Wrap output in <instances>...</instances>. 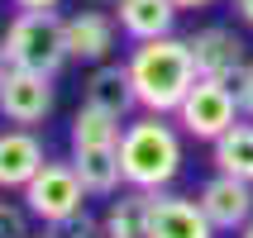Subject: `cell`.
I'll list each match as a JSON object with an SVG mask.
<instances>
[{"label": "cell", "mask_w": 253, "mask_h": 238, "mask_svg": "<svg viewBox=\"0 0 253 238\" xmlns=\"http://www.w3.org/2000/svg\"><path fill=\"white\" fill-rule=\"evenodd\" d=\"M67 238H105V234H100V224H91V219L82 214L77 224H67Z\"/></svg>", "instance_id": "ffe728a7"}, {"label": "cell", "mask_w": 253, "mask_h": 238, "mask_svg": "<svg viewBox=\"0 0 253 238\" xmlns=\"http://www.w3.org/2000/svg\"><path fill=\"white\" fill-rule=\"evenodd\" d=\"M91 5H115V0H91Z\"/></svg>", "instance_id": "484cf974"}, {"label": "cell", "mask_w": 253, "mask_h": 238, "mask_svg": "<svg viewBox=\"0 0 253 238\" xmlns=\"http://www.w3.org/2000/svg\"><path fill=\"white\" fill-rule=\"evenodd\" d=\"M177 14L182 10H177L172 0H115V24L134 43L172 34V29H177Z\"/></svg>", "instance_id": "9a60e30c"}, {"label": "cell", "mask_w": 253, "mask_h": 238, "mask_svg": "<svg viewBox=\"0 0 253 238\" xmlns=\"http://www.w3.org/2000/svg\"><path fill=\"white\" fill-rule=\"evenodd\" d=\"M211 162H215V171H229V176L253 181V119H234L211 143Z\"/></svg>", "instance_id": "2e32d148"}, {"label": "cell", "mask_w": 253, "mask_h": 238, "mask_svg": "<svg viewBox=\"0 0 253 238\" xmlns=\"http://www.w3.org/2000/svg\"><path fill=\"white\" fill-rule=\"evenodd\" d=\"M57 105V91H53V76L48 71H29V67H5L0 76V119L5 124H19V129H34L43 124Z\"/></svg>", "instance_id": "8992f818"}, {"label": "cell", "mask_w": 253, "mask_h": 238, "mask_svg": "<svg viewBox=\"0 0 253 238\" xmlns=\"http://www.w3.org/2000/svg\"><path fill=\"white\" fill-rule=\"evenodd\" d=\"M177 10H201V5H215V0H172Z\"/></svg>", "instance_id": "603a6c76"}, {"label": "cell", "mask_w": 253, "mask_h": 238, "mask_svg": "<svg viewBox=\"0 0 253 238\" xmlns=\"http://www.w3.org/2000/svg\"><path fill=\"white\" fill-rule=\"evenodd\" d=\"M82 100L129 119V110L139 105L134 100V81H129V62H96L91 76H86V86H82Z\"/></svg>", "instance_id": "5bb4252c"}, {"label": "cell", "mask_w": 253, "mask_h": 238, "mask_svg": "<svg viewBox=\"0 0 253 238\" xmlns=\"http://www.w3.org/2000/svg\"><path fill=\"white\" fill-rule=\"evenodd\" d=\"M125 124H129V119H120V114H110V110H100V105H86V100H82V110L72 114L67 138H72V148H86V143H120Z\"/></svg>", "instance_id": "e0dca14e"}, {"label": "cell", "mask_w": 253, "mask_h": 238, "mask_svg": "<svg viewBox=\"0 0 253 238\" xmlns=\"http://www.w3.org/2000/svg\"><path fill=\"white\" fill-rule=\"evenodd\" d=\"M239 91L229 81H211V76H196V86L186 91V100L177 105V124H182V134H191V138H206L215 143L220 134H225L234 119H239Z\"/></svg>", "instance_id": "5b68a950"}, {"label": "cell", "mask_w": 253, "mask_h": 238, "mask_svg": "<svg viewBox=\"0 0 253 238\" xmlns=\"http://www.w3.org/2000/svg\"><path fill=\"white\" fill-rule=\"evenodd\" d=\"M129 81H134V100L148 114H177L186 91L196 86V62H191V43L177 34L163 38H143L129 53Z\"/></svg>", "instance_id": "6da1fadb"}, {"label": "cell", "mask_w": 253, "mask_h": 238, "mask_svg": "<svg viewBox=\"0 0 253 238\" xmlns=\"http://www.w3.org/2000/svg\"><path fill=\"white\" fill-rule=\"evenodd\" d=\"M234 91H239V110H244V119H253V57H249V67L239 71Z\"/></svg>", "instance_id": "d6986e66"}, {"label": "cell", "mask_w": 253, "mask_h": 238, "mask_svg": "<svg viewBox=\"0 0 253 238\" xmlns=\"http://www.w3.org/2000/svg\"><path fill=\"white\" fill-rule=\"evenodd\" d=\"M182 129L172 124V114H148L129 119L120 134V167H125V186L139 191H168L182 176Z\"/></svg>", "instance_id": "7a4b0ae2"}, {"label": "cell", "mask_w": 253, "mask_h": 238, "mask_svg": "<svg viewBox=\"0 0 253 238\" xmlns=\"http://www.w3.org/2000/svg\"><path fill=\"white\" fill-rule=\"evenodd\" d=\"M5 62L10 67H29V71H57L72 62L67 53V19L57 10H14V19L5 24Z\"/></svg>", "instance_id": "3957f363"}, {"label": "cell", "mask_w": 253, "mask_h": 238, "mask_svg": "<svg viewBox=\"0 0 253 238\" xmlns=\"http://www.w3.org/2000/svg\"><path fill=\"white\" fill-rule=\"evenodd\" d=\"M234 10H239V19L253 29V0H234Z\"/></svg>", "instance_id": "7402d4cb"}, {"label": "cell", "mask_w": 253, "mask_h": 238, "mask_svg": "<svg viewBox=\"0 0 253 238\" xmlns=\"http://www.w3.org/2000/svg\"><path fill=\"white\" fill-rule=\"evenodd\" d=\"M19 196H24V210L48 229H67L86 214V186H82V176H77L72 162H53L48 157L39 167V176Z\"/></svg>", "instance_id": "277c9868"}, {"label": "cell", "mask_w": 253, "mask_h": 238, "mask_svg": "<svg viewBox=\"0 0 253 238\" xmlns=\"http://www.w3.org/2000/svg\"><path fill=\"white\" fill-rule=\"evenodd\" d=\"M191 62H196V76H211V81H239V71L249 67V43L225 24H206L191 34Z\"/></svg>", "instance_id": "52a82bcc"}, {"label": "cell", "mask_w": 253, "mask_h": 238, "mask_svg": "<svg viewBox=\"0 0 253 238\" xmlns=\"http://www.w3.org/2000/svg\"><path fill=\"white\" fill-rule=\"evenodd\" d=\"M201 210L215 224V234H234L253 219V181L244 176H229V171H215L211 181L201 186Z\"/></svg>", "instance_id": "ba28073f"}, {"label": "cell", "mask_w": 253, "mask_h": 238, "mask_svg": "<svg viewBox=\"0 0 253 238\" xmlns=\"http://www.w3.org/2000/svg\"><path fill=\"white\" fill-rule=\"evenodd\" d=\"M148 238H215V224L206 219V210H201L196 196H172V191H158Z\"/></svg>", "instance_id": "30bf717a"}, {"label": "cell", "mask_w": 253, "mask_h": 238, "mask_svg": "<svg viewBox=\"0 0 253 238\" xmlns=\"http://www.w3.org/2000/svg\"><path fill=\"white\" fill-rule=\"evenodd\" d=\"M43 162H48V148L34 129H0V191H24Z\"/></svg>", "instance_id": "9c48e42d"}, {"label": "cell", "mask_w": 253, "mask_h": 238, "mask_svg": "<svg viewBox=\"0 0 253 238\" xmlns=\"http://www.w3.org/2000/svg\"><path fill=\"white\" fill-rule=\"evenodd\" d=\"M72 167H77V176H82L86 196H115V191H125L120 143H86V148H72Z\"/></svg>", "instance_id": "4fadbf2b"}, {"label": "cell", "mask_w": 253, "mask_h": 238, "mask_svg": "<svg viewBox=\"0 0 253 238\" xmlns=\"http://www.w3.org/2000/svg\"><path fill=\"white\" fill-rule=\"evenodd\" d=\"M29 219L34 214L14 200H0V238H29Z\"/></svg>", "instance_id": "ac0fdd59"}, {"label": "cell", "mask_w": 253, "mask_h": 238, "mask_svg": "<svg viewBox=\"0 0 253 238\" xmlns=\"http://www.w3.org/2000/svg\"><path fill=\"white\" fill-rule=\"evenodd\" d=\"M115 14H100V10H82V14H67V53L72 62H110L115 53Z\"/></svg>", "instance_id": "8fae6325"}, {"label": "cell", "mask_w": 253, "mask_h": 238, "mask_svg": "<svg viewBox=\"0 0 253 238\" xmlns=\"http://www.w3.org/2000/svg\"><path fill=\"white\" fill-rule=\"evenodd\" d=\"M5 67H10V62H5V48H0V76H5Z\"/></svg>", "instance_id": "d4e9b609"}, {"label": "cell", "mask_w": 253, "mask_h": 238, "mask_svg": "<svg viewBox=\"0 0 253 238\" xmlns=\"http://www.w3.org/2000/svg\"><path fill=\"white\" fill-rule=\"evenodd\" d=\"M14 10H57L62 0H10Z\"/></svg>", "instance_id": "44dd1931"}, {"label": "cell", "mask_w": 253, "mask_h": 238, "mask_svg": "<svg viewBox=\"0 0 253 238\" xmlns=\"http://www.w3.org/2000/svg\"><path fill=\"white\" fill-rule=\"evenodd\" d=\"M239 238H253V219H249V224H244V229H239Z\"/></svg>", "instance_id": "cb8c5ba5"}, {"label": "cell", "mask_w": 253, "mask_h": 238, "mask_svg": "<svg viewBox=\"0 0 253 238\" xmlns=\"http://www.w3.org/2000/svg\"><path fill=\"white\" fill-rule=\"evenodd\" d=\"M153 200H158V191H139V186L115 191V200L105 205V214H100V234L105 238H148Z\"/></svg>", "instance_id": "7c38bea8"}]
</instances>
